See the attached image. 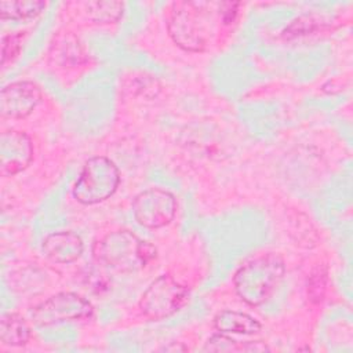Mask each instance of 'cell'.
Listing matches in <instances>:
<instances>
[{"label":"cell","instance_id":"6da1fadb","mask_svg":"<svg viewBox=\"0 0 353 353\" xmlns=\"http://www.w3.org/2000/svg\"><path fill=\"white\" fill-rule=\"evenodd\" d=\"M212 6L200 1L172 4L167 26L178 47L189 52H203L211 46L216 30L215 22L223 25L221 3L218 11H211Z\"/></svg>","mask_w":353,"mask_h":353},{"label":"cell","instance_id":"7a4b0ae2","mask_svg":"<svg viewBox=\"0 0 353 353\" xmlns=\"http://www.w3.org/2000/svg\"><path fill=\"white\" fill-rule=\"evenodd\" d=\"M284 273L285 263L279 254L256 255L236 270L233 276L234 291L247 305L259 306L272 298Z\"/></svg>","mask_w":353,"mask_h":353},{"label":"cell","instance_id":"3957f363","mask_svg":"<svg viewBox=\"0 0 353 353\" xmlns=\"http://www.w3.org/2000/svg\"><path fill=\"white\" fill-rule=\"evenodd\" d=\"M95 261L117 273H134L156 258V248L130 230H114L99 239L92 248Z\"/></svg>","mask_w":353,"mask_h":353},{"label":"cell","instance_id":"277c9868","mask_svg":"<svg viewBox=\"0 0 353 353\" xmlns=\"http://www.w3.org/2000/svg\"><path fill=\"white\" fill-rule=\"evenodd\" d=\"M120 183L117 165L105 156L88 159L73 185V197L84 204L92 205L108 200L114 194Z\"/></svg>","mask_w":353,"mask_h":353},{"label":"cell","instance_id":"5b68a950","mask_svg":"<svg viewBox=\"0 0 353 353\" xmlns=\"http://www.w3.org/2000/svg\"><path fill=\"white\" fill-rule=\"evenodd\" d=\"M189 288L170 274L153 280L139 299V310L149 320H163L186 305Z\"/></svg>","mask_w":353,"mask_h":353},{"label":"cell","instance_id":"8992f818","mask_svg":"<svg viewBox=\"0 0 353 353\" xmlns=\"http://www.w3.org/2000/svg\"><path fill=\"white\" fill-rule=\"evenodd\" d=\"M37 325H52L66 321H84L94 316V306L81 295L62 291L37 303L30 312Z\"/></svg>","mask_w":353,"mask_h":353},{"label":"cell","instance_id":"52a82bcc","mask_svg":"<svg viewBox=\"0 0 353 353\" xmlns=\"http://www.w3.org/2000/svg\"><path fill=\"white\" fill-rule=\"evenodd\" d=\"M175 196L161 188H149L138 193L131 204L138 225L146 229H160L172 222L176 214Z\"/></svg>","mask_w":353,"mask_h":353},{"label":"cell","instance_id":"ba28073f","mask_svg":"<svg viewBox=\"0 0 353 353\" xmlns=\"http://www.w3.org/2000/svg\"><path fill=\"white\" fill-rule=\"evenodd\" d=\"M33 160V143L30 138L17 130H7L0 135V174L14 176Z\"/></svg>","mask_w":353,"mask_h":353},{"label":"cell","instance_id":"9c48e42d","mask_svg":"<svg viewBox=\"0 0 353 353\" xmlns=\"http://www.w3.org/2000/svg\"><path fill=\"white\" fill-rule=\"evenodd\" d=\"M41 90L33 81H14L0 94V113L4 119H25L41 101Z\"/></svg>","mask_w":353,"mask_h":353},{"label":"cell","instance_id":"30bf717a","mask_svg":"<svg viewBox=\"0 0 353 353\" xmlns=\"http://www.w3.org/2000/svg\"><path fill=\"white\" fill-rule=\"evenodd\" d=\"M44 256L52 263L68 265L77 261L83 251L84 243L81 237L72 230H61L50 233L41 243Z\"/></svg>","mask_w":353,"mask_h":353},{"label":"cell","instance_id":"8fae6325","mask_svg":"<svg viewBox=\"0 0 353 353\" xmlns=\"http://www.w3.org/2000/svg\"><path fill=\"white\" fill-rule=\"evenodd\" d=\"M212 325L216 332L226 335H254L262 328L255 317L237 310H222L216 313Z\"/></svg>","mask_w":353,"mask_h":353},{"label":"cell","instance_id":"7c38bea8","mask_svg":"<svg viewBox=\"0 0 353 353\" xmlns=\"http://www.w3.org/2000/svg\"><path fill=\"white\" fill-rule=\"evenodd\" d=\"M32 336L28 321L18 313H6L0 321V342L4 346H25Z\"/></svg>","mask_w":353,"mask_h":353},{"label":"cell","instance_id":"4fadbf2b","mask_svg":"<svg viewBox=\"0 0 353 353\" xmlns=\"http://www.w3.org/2000/svg\"><path fill=\"white\" fill-rule=\"evenodd\" d=\"M205 352H268L269 346L262 341H245L240 342L230 335L216 332L211 335L204 343Z\"/></svg>","mask_w":353,"mask_h":353},{"label":"cell","instance_id":"5bb4252c","mask_svg":"<svg viewBox=\"0 0 353 353\" xmlns=\"http://www.w3.org/2000/svg\"><path fill=\"white\" fill-rule=\"evenodd\" d=\"M46 7L44 1L39 0H19V1H0L1 19H29L39 15Z\"/></svg>","mask_w":353,"mask_h":353},{"label":"cell","instance_id":"9a60e30c","mask_svg":"<svg viewBox=\"0 0 353 353\" xmlns=\"http://www.w3.org/2000/svg\"><path fill=\"white\" fill-rule=\"evenodd\" d=\"M124 4L121 1H88L85 12L94 23H113L123 15Z\"/></svg>","mask_w":353,"mask_h":353},{"label":"cell","instance_id":"2e32d148","mask_svg":"<svg viewBox=\"0 0 353 353\" xmlns=\"http://www.w3.org/2000/svg\"><path fill=\"white\" fill-rule=\"evenodd\" d=\"M328 281V270L323 263L316 265L309 273L306 283V295L312 303H320L327 291Z\"/></svg>","mask_w":353,"mask_h":353},{"label":"cell","instance_id":"e0dca14e","mask_svg":"<svg viewBox=\"0 0 353 353\" xmlns=\"http://www.w3.org/2000/svg\"><path fill=\"white\" fill-rule=\"evenodd\" d=\"M23 40V32H17L3 37L1 41V65L4 66L8 61H12L21 51Z\"/></svg>","mask_w":353,"mask_h":353}]
</instances>
